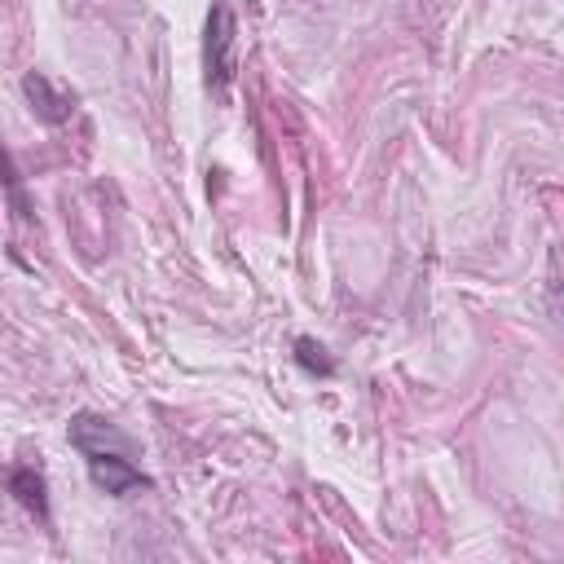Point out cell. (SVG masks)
Here are the masks:
<instances>
[{
    "label": "cell",
    "mask_w": 564,
    "mask_h": 564,
    "mask_svg": "<svg viewBox=\"0 0 564 564\" xmlns=\"http://www.w3.org/2000/svg\"><path fill=\"white\" fill-rule=\"evenodd\" d=\"M238 9L234 0H212L207 9V35H203V57H207V79L216 88H229L238 75Z\"/></svg>",
    "instance_id": "6da1fadb"
},
{
    "label": "cell",
    "mask_w": 564,
    "mask_h": 564,
    "mask_svg": "<svg viewBox=\"0 0 564 564\" xmlns=\"http://www.w3.org/2000/svg\"><path fill=\"white\" fill-rule=\"evenodd\" d=\"M88 458V480L101 489V494H132V489H145L150 476L123 454V449H101V454H84Z\"/></svg>",
    "instance_id": "7a4b0ae2"
},
{
    "label": "cell",
    "mask_w": 564,
    "mask_h": 564,
    "mask_svg": "<svg viewBox=\"0 0 564 564\" xmlns=\"http://www.w3.org/2000/svg\"><path fill=\"white\" fill-rule=\"evenodd\" d=\"M22 97H26V106L35 110V119H44V123H53V128L75 115V97L62 93L44 70H26V75H22Z\"/></svg>",
    "instance_id": "3957f363"
},
{
    "label": "cell",
    "mask_w": 564,
    "mask_h": 564,
    "mask_svg": "<svg viewBox=\"0 0 564 564\" xmlns=\"http://www.w3.org/2000/svg\"><path fill=\"white\" fill-rule=\"evenodd\" d=\"M70 445L79 454H101V449H123L128 454V436L115 423H106L101 414H88V410L70 419Z\"/></svg>",
    "instance_id": "277c9868"
},
{
    "label": "cell",
    "mask_w": 564,
    "mask_h": 564,
    "mask_svg": "<svg viewBox=\"0 0 564 564\" xmlns=\"http://www.w3.org/2000/svg\"><path fill=\"white\" fill-rule=\"evenodd\" d=\"M4 489L35 516V520H48V485H44V476L35 471V467H26V463H18V467H9V476H4Z\"/></svg>",
    "instance_id": "5b68a950"
},
{
    "label": "cell",
    "mask_w": 564,
    "mask_h": 564,
    "mask_svg": "<svg viewBox=\"0 0 564 564\" xmlns=\"http://www.w3.org/2000/svg\"><path fill=\"white\" fill-rule=\"evenodd\" d=\"M291 348H295V361H300V370H308V375H317V379H330V375H335V357L326 352V344H322V339H313V335H300Z\"/></svg>",
    "instance_id": "8992f818"
},
{
    "label": "cell",
    "mask_w": 564,
    "mask_h": 564,
    "mask_svg": "<svg viewBox=\"0 0 564 564\" xmlns=\"http://www.w3.org/2000/svg\"><path fill=\"white\" fill-rule=\"evenodd\" d=\"M0 185L9 189V198H13L18 216H26V198H22V185H18V167H13V159H9V150H4V145H0Z\"/></svg>",
    "instance_id": "52a82bcc"
}]
</instances>
